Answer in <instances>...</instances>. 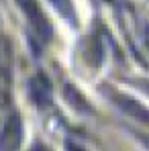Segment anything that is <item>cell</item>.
I'll return each instance as SVG.
<instances>
[{"label": "cell", "instance_id": "5", "mask_svg": "<svg viewBox=\"0 0 149 151\" xmlns=\"http://www.w3.org/2000/svg\"><path fill=\"white\" fill-rule=\"evenodd\" d=\"M31 151H49V149H47V147H45L43 143H35V145H33V149H31Z\"/></svg>", "mask_w": 149, "mask_h": 151}, {"label": "cell", "instance_id": "2", "mask_svg": "<svg viewBox=\"0 0 149 151\" xmlns=\"http://www.w3.org/2000/svg\"><path fill=\"white\" fill-rule=\"evenodd\" d=\"M23 141V125L19 116H10L0 133V151H17Z\"/></svg>", "mask_w": 149, "mask_h": 151}, {"label": "cell", "instance_id": "3", "mask_svg": "<svg viewBox=\"0 0 149 151\" xmlns=\"http://www.w3.org/2000/svg\"><path fill=\"white\" fill-rule=\"evenodd\" d=\"M117 102L123 106L125 112H129V114H135L139 121H143V123H149V112L145 110V106H141L139 102L131 100V98H127V96H119Z\"/></svg>", "mask_w": 149, "mask_h": 151}, {"label": "cell", "instance_id": "1", "mask_svg": "<svg viewBox=\"0 0 149 151\" xmlns=\"http://www.w3.org/2000/svg\"><path fill=\"white\" fill-rule=\"evenodd\" d=\"M21 8L25 10L27 19H29V25H31V37L35 39V45H45L51 37V27L45 19V14L41 12L39 4L35 0H19Z\"/></svg>", "mask_w": 149, "mask_h": 151}, {"label": "cell", "instance_id": "4", "mask_svg": "<svg viewBox=\"0 0 149 151\" xmlns=\"http://www.w3.org/2000/svg\"><path fill=\"white\" fill-rule=\"evenodd\" d=\"M49 2L68 19V21H74V6H72V0H49Z\"/></svg>", "mask_w": 149, "mask_h": 151}]
</instances>
